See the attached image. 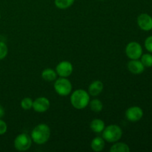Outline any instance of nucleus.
I'll list each match as a JSON object with an SVG mask.
<instances>
[{
	"instance_id": "1",
	"label": "nucleus",
	"mask_w": 152,
	"mask_h": 152,
	"mask_svg": "<svg viewBox=\"0 0 152 152\" xmlns=\"http://www.w3.org/2000/svg\"><path fill=\"white\" fill-rule=\"evenodd\" d=\"M50 137V129L48 125L42 123L33 129L31 132V139L35 143L42 145L48 142Z\"/></svg>"
},
{
	"instance_id": "2",
	"label": "nucleus",
	"mask_w": 152,
	"mask_h": 152,
	"mask_svg": "<svg viewBox=\"0 0 152 152\" xmlns=\"http://www.w3.org/2000/svg\"><path fill=\"white\" fill-rule=\"evenodd\" d=\"M71 103L76 109H83L88 105L90 95L83 89L76 90L71 95Z\"/></svg>"
},
{
	"instance_id": "3",
	"label": "nucleus",
	"mask_w": 152,
	"mask_h": 152,
	"mask_svg": "<svg viewBox=\"0 0 152 152\" xmlns=\"http://www.w3.org/2000/svg\"><path fill=\"white\" fill-rule=\"evenodd\" d=\"M123 131L117 125H110L102 132V138L108 142H116L121 139Z\"/></svg>"
},
{
	"instance_id": "4",
	"label": "nucleus",
	"mask_w": 152,
	"mask_h": 152,
	"mask_svg": "<svg viewBox=\"0 0 152 152\" xmlns=\"http://www.w3.org/2000/svg\"><path fill=\"white\" fill-rule=\"evenodd\" d=\"M54 89L57 94L65 96L71 94L72 90V85L66 77H60L55 80Z\"/></svg>"
},
{
	"instance_id": "5",
	"label": "nucleus",
	"mask_w": 152,
	"mask_h": 152,
	"mask_svg": "<svg viewBox=\"0 0 152 152\" xmlns=\"http://www.w3.org/2000/svg\"><path fill=\"white\" fill-rule=\"evenodd\" d=\"M32 144V139L27 134L22 133L18 135L14 140V147L19 151H25L29 149Z\"/></svg>"
},
{
	"instance_id": "6",
	"label": "nucleus",
	"mask_w": 152,
	"mask_h": 152,
	"mask_svg": "<svg viewBox=\"0 0 152 152\" xmlns=\"http://www.w3.org/2000/svg\"><path fill=\"white\" fill-rule=\"evenodd\" d=\"M126 53L131 59H138L142 56V48L138 42H132L126 46Z\"/></svg>"
},
{
	"instance_id": "7",
	"label": "nucleus",
	"mask_w": 152,
	"mask_h": 152,
	"mask_svg": "<svg viewBox=\"0 0 152 152\" xmlns=\"http://www.w3.org/2000/svg\"><path fill=\"white\" fill-rule=\"evenodd\" d=\"M56 72L60 77H68L73 72V65L68 61H62L56 67Z\"/></svg>"
},
{
	"instance_id": "8",
	"label": "nucleus",
	"mask_w": 152,
	"mask_h": 152,
	"mask_svg": "<svg viewBox=\"0 0 152 152\" xmlns=\"http://www.w3.org/2000/svg\"><path fill=\"white\" fill-rule=\"evenodd\" d=\"M32 108L36 112L44 113L50 108V101L45 96H40L33 102Z\"/></svg>"
},
{
	"instance_id": "9",
	"label": "nucleus",
	"mask_w": 152,
	"mask_h": 152,
	"mask_svg": "<svg viewBox=\"0 0 152 152\" xmlns=\"http://www.w3.org/2000/svg\"><path fill=\"white\" fill-rule=\"evenodd\" d=\"M143 116L142 108L138 106H132L128 108L126 112V117L129 121L137 122Z\"/></svg>"
},
{
	"instance_id": "10",
	"label": "nucleus",
	"mask_w": 152,
	"mask_h": 152,
	"mask_svg": "<svg viewBox=\"0 0 152 152\" xmlns=\"http://www.w3.org/2000/svg\"><path fill=\"white\" fill-rule=\"evenodd\" d=\"M137 24L140 29L148 31L152 29V18L147 13H142L137 18Z\"/></svg>"
},
{
	"instance_id": "11",
	"label": "nucleus",
	"mask_w": 152,
	"mask_h": 152,
	"mask_svg": "<svg viewBox=\"0 0 152 152\" xmlns=\"http://www.w3.org/2000/svg\"><path fill=\"white\" fill-rule=\"evenodd\" d=\"M145 66L141 61L138 59H132L128 63V69L134 74H140L144 71Z\"/></svg>"
},
{
	"instance_id": "12",
	"label": "nucleus",
	"mask_w": 152,
	"mask_h": 152,
	"mask_svg": "<svg viewBox=\"0 0 152 152\" xmlns=\"http://www.w3.org/2000/svg\"><path fill=\"white\" fill-rule=\"evenodd\" d=\"M103 83L99 80H96L93 82L88 87L89 95L93 96H96L102 93L103 90Z\"/></svg>"
},
{
	"instance_id": "13",
	"label": "nucleus",
	"mask_w": 152,
	"mask_h": 152,
	"mask_svg": "<svg viewBox=\"0 0 152 152\" xmlns=\"http://www.w3.org/2000/svg\"><path fill=\"white\" fill-rule=\"evenodd\" d=\"M91 147L93 151L96 152L102 151L105 148V140L100 137H96L94 138L91 143Z\"/></svg>"
},
{
	"instance_id": "14",
	"label": "nucleus",
	"mask_w": 152,
	"mask_h": 152,
	"mask_svg": "<svg viewBox=\"0 0 152 152\" xmlns=\"http://www.w3.org/2000/svg\"><path fill=\"white\" fill-rule=\"evenodd\" d=\"M90 128L92 132H95V133H101L103 132L104 129L105 128V123L100 119H95V120H92L91 123Z\"/></svg>"
},
{
	"instance_id": "15",
	"label": "nucleus",
	"mask_w": 152,
	"mask_h": 152,
	"mask_svg": "<svg viewBox=\"0 0 152 152\" xmlns=\"http://www.w3.org/2000/svg\"><path fill=\"white\" fill-rule=\"evenodd\" d=\"M42 77L46 82H53L56 80L57 74L51 68H46L42 72Z\"/></svg>"
},
{
	"instance_id": "16",
	"label": "nucleus",
	"mask_w": 152,
	"mask_h": 152,
	"mask_svg": "<svg viewBox=\"0 0 152 152\" xmlns=\"http://www.w3.org/2000/svg\"><path fill=\"white\" fill-rule=\"evenodd\" d=\"M111 152H129L130 151L129 145L124 142H117L110 148Z\"/></svg>"
},
{
	"instance_id": "17",
	"label": "nucleus",
	"mask_w": 152,
	"mask_h": 152,
	"mask_svg": "<svg viewBox=\"0 0 152 152\" xmlns=\"http://www.w3.org/2000/svg\"><path fill=\"white\" fill-rule=\"evenodd\" d=\"M89 106H90L91 110L94 112L99 113L103 108V105H102V102H101L99 99H94L93 100H91V102H89Z\"/></svg>"
},
{
	"instance_id": "18",
	"label": "nucleus",
	"mask_w": 152,
	"mask_h": 152,
	"mask_svg": "<svg viewBox=\"0 0 152 152\" xmlns=\"http://www.w3.org/2000/svg\"><path fill=\"white\" fill-rule=\"evenodd\" d=\"M75 0H55L54 4L59 9H67L71 7L74 3Z\"/></svg>"
},
{
	"instance_id": "19",
	"label": "nucleus",
	"mask_w": 152,
	"mask_h": 152,
	"mask_svg": "<svg viewBox=\"0 0 152 152\" xmlns=\"http://www.w3.org/2000/svg\"><path fill=\"white\" fill-rule=\"evenodd\" d=\"M141 62L145 67H151L152 55L149 54V53H145V54L141 56Z\"/></svg>"
},
{
	"instance_id": "20",
	"label": "nucleus",
	"mask_w": 152,
	"mask_h": 152,
	"mask_svg": "<svg viewBox=\"0 0 152 152\" xmlns=\"http://www.w3.org/2000/svg\"><path fill=\"white\" fill-rule=\"evenodd\" d=\"M33 102L34 101L30 97H25L21 101V107L24 110H29L32 108L33 107Z\"/></svg>"
},
{
	"instance_id": "21",
	"label": "nucleus",
	"mask_w": 152,
	"mask_h": 152,
	"mask_svg": "<svg viewBox=\"0 0 152 152\" xmlns=\"http://www.w3.org/2000/svg\"><path fill=\"white\" fill-rule=\"evenodd\" d=\"M8 53L7 46L4 42H0V60L4 59Z\"/></svg>"
},
{
	"instance_id": "22",
	"label": "nucleus",
	"mask_w": 152,
	"mask_h": 152,
	"mask_svg": "<svg viewBox=\"0 0 152 152\" xmlns=\"http://www.w3.org/2000/svg\"><path fill=\"white\" fill-rule=\"evenodd\" d=\"M7 130V126L5 122L0 119V135H3Z\"/></svg>"
},
{
	"instance_id": "23",
	"label": "nucleus",
	"mask_w": 152,
	"mask_h": 152,
	"mask_svg": "<svg viewBox=\"0 0 152 152\" xmlns=\"http://www.w3.org/2000/svg\"><path fill=\"white\" fill-rule=\"evenodd\" d=\"M145 47L148 51L152 53V36L148 37L145 41Z\"/></svg>"
},
{
	"instance_id": "24",
	"label": "nucleus",
	"mask_w": 152,
	"mask_h": 152,
	"mask_svg": "<svg viewBox=\"0 0 152 152\" xmlns=\"http://www.w3.org/2000/svg\"><path fill=\"white\" fill-rule=\"evenodd\" d=\"M4 115V109L1 105H0V119L2 118Z\"/></svg>"
},
{
	"instance_id": "25",
	"label": "nucleus",
	"mask_w": 152,
	"mask_h": 152,
	"mask_svg": "<svg viewBox=\"0 0 152 152\" xmlns=\"http://www.w3.org/2000/svg\"><path fill=\"white\" fill-rule=\"evenodd\" d=\"M0 19H1V14H0Z\"/></svg>"
},
{
	"instance_id": "26",
	"label": "nucleus",
	"mask_w": 152,
	"mask_h": 152,
	"mask_svg": "<svg viewBox=\"0 0 152 152\" xmlns=\"http://www.w3.org/2000/svg\"><path fill=\"white\" fill-rule=\"evenodd\" d=\"M99 1H102V0H99Z\"/></svg>"
}]
</instances>
